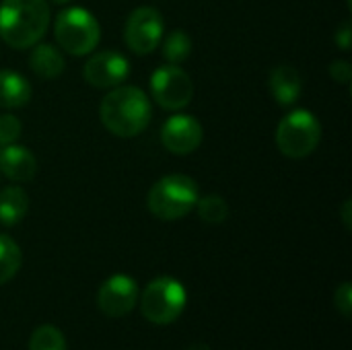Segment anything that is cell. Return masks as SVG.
Masks as SVG:
<instances>
[{
  "mask_svg": "<svg viewBox=\"0 0 352 350\" xmlns=\"http://www.w3.org/2000/svg\"><path fill=\"white\" fill-rule=\"evenodd\" d=\"M29 210L27 192L19 186H8L0 192V223L12 227L25 219Z\"/></svg>",
  "mask_w": 352,
  "mask_h": 350,
  "instance_id": "obj_16",
  "label": "cell"
},
{
  "mask_svg": "<svg viewBox=\"0 0 352 350\" xmlns=\"http://www.w3.org/2000/svg\"><path fill=\"white\" fill-rule=\"evenodd\" d=\"M0 171L14 184H27L37 173V161L27 146L8 144L0 151Z\"/></svg>",
  "mask_w": 352,
  "mask_h": 350,
  "instance_id": "obj_12",
  "label": "cell"
},
{
  "mask_svg": "<svg viewBox=\"0 0 352 350\" xmlns=\"http://www.w3.org/2000/svg\"><path fill=\"white\" fill-rule=\"evenodd\" d=\"M151 91L159 107L169 111L184 109L194 97V85L190 74L177 64H165L151 76Z\"/></svg>",
  "mask_w": 352,
  "mask_h": 350,
  "instance_id": "obj_7",
  "label": "cell"
},
{
  "mask_svg": "<svg viewBox=\"0 0 352 350\" xmlns=\"http://www.w3.org/2000/svg\"><path fill=\"white\" fill-rule=\"evenodd\" d=\"M268 85H270L272 97H274L276 103L283 105V107L293 105V103L299 99L301 89H303V83H301L299 72H297L293 66H287V64L276 66V68L270 72Z\"/></svg>",
  "mask_w": 352,
  "mask_h": 350,
  "instance_id": "obj_13",
  "label": "cell"
},
{
  "mask_svg": "<svg viewBox=\"0 0 352 350\" xmlns=\"http://www.w3.org/2000/svg\"><path fill=\"white\" fill-rule=\"evenodd\" d=\"M204 138L202 124L194 116L177 113L169 118L161 128V142L173 155H190L194 153Z\"/></svg>",
  "mask_w": 352,
  "mask_h": 350,
  "instance_id": "obj_11",
  "label": "cell"
},
{
  "mask_svg": "<svg viewBox=\"0 0 352 350\" xmlns=\"http://www.w3.org/2000/svg\"><path fill=\"white\" fill-rule=\"evenodd\" d=\"M336 43L342 47V50H349L352 43V25L351 21H344L336 27V35H334Z\"/></svg>",
  "mask_w": 352,
  "mask_h": 350,
  "instance_id": "obj_24",
  "label": "cell"
},
{
  "mask_svg": "<svg viewBox=\"0 0 352 350\" xmlns=\"http://www.w3.org/2000/svg\"><path fill=\"white\" fill-rule=\"evenodd\" d=\"M23 254L16 241L8 235H0V285L8 283L21 268Z\"/></svg>",
  "mask_w": 352,
  "mask_h": 350,
  "instance_id": "obj_17",
  "label": "cell"
},
{
  "mask_svg": "<svg viewBox=\"0 0 352 350\" xmlns=\"http://www.w3.org/2000/svg\"><path fill=\"white\" fill-rule=\"evenodd\" d=\"M334 305H336V309L346 318V320H351L352 316V285L351 283H342L338 289H336V293H334Z\"/></svg>",
  "mask_w": 352,
  "mask_h": 350,
  "instance_id": "obj_22",
  "label": "cell"
},
{
  "mask_svg": "<svg viewBox=\"0 0 352 350\" xmlns=\"http://www.w3.org/2000/svg\"><path fill=\"white\" fill-rule=\"evenodd\" d=\"M52 2H56V4H66V2H70V0H52Z\"/></svg>",
  "mask_w": 352,
  "mask_h": 350,
  "instance_id": "obj_27",
  "label": "cell"
},
{
  "mask_svg": "<svg viewBox=\"0 0 352 350\" xmlns=\"http://www.w3.org/2000/svg\"><path fill=\"white\" fill-rule=\"evenodd\" d=\"M128 74H130V64L116 50H105V52L93 54L82 68L85 80L97 89L120 87L128 78Z\"/></svg>",
  "mask_w": 352,
  "mask_h": 350,
  "instance_id": "obj_9",
  "label": "cell"
},
{
  "mask_svg": "<svg viewBox=\"0 0 352 350\" xmlns=\"http://www.w3.org/2000/svg\"><path fill=\"white\" fill-rule=\"evenodd\" d=\"M322 140V126L307 109H295L285 116L276 128L278 151L289 159L309 157Z\"/></svg>",
  "mask_w": 352,
  "mask_h": 350,
  "instance_id": "obj_6",
  "label": "cell"
},
{
  "mask_svg": "<svg viewBox=\"0 0 352 350\" xmlns=\"http://www.w3.org/2000/svg\"><path fill=\"white\" fill-rule=\"evenodd\" d=\"M29 350H66V338L56 326H39L29 338Z\"/></svg>",
  "mask_w": 352,
  "mask_h": 350,
  "instance_id": "obj_20",
  "label": "cell"
},
{
  "mask_svg": "<svg viewBox=\"0 0 352 350\" xmlns=\"http://www.w3.org/2000/svg\"><path fill=\"white\" fill-rule=\"evenodd\" d=\"M198 184L182 173L161 177L148 192L146 206L161 221L184 219L198 202Z\"/></svg>",
  "mask_w": 352,
  "mask_h": 350,
  "instance_id": "obj_3",
  "label": "cell"
},
{
  "mask_svg": "<svg viewBox=\"0 0 352 350\" xmlns=\"http://www.w3.org/2000/svg\"><path fill=\"white\" fill-rule=\"evenodd\" d=\"M23 132V124L19 122L16 116H0V146H8V144H14L19 140Z\"/></svg>",
  "mask_w": 352,
  "mask_h": 350,
  "instance_id": "obj_21",
  "label": "cell"
},
{
  "mask_svg": "<svg viewBox=\"0 0 352 350\" xmlns=\"http://www.w3.org/2000/svg\"><path fill=\"white\" fill-rule=\"evenodd\" d=\"M153 107L138 87H113L99 105L101 124L120 138H134L151 124Z\"/></svg>",
  "mask_w": 352,
  "mask_h": 350,
  "instance_id": "obj_1",
  "label": "cell"
},
{
  "mask_svg": "<svg viewBox=\"0 0 352 350\" xmlns=\"http://www.w3.org/2000/svg\"><path fill=\"white\" fill-rule=\"evenodd\" d=\"M192 54V39L186 31L175 29L171 33L165 35L163 39V58L169 64H182L184 60H188Z\"/></svg>",
  "mask_w": 352,
  "mask_h": 350,
  "instance_id": "obj_18",
  "label": "cell"
},
{
  "mask_svg": "<svg viewBox=\"0 0 352 350\" xmlns=\"http://www.w3.org/2000/svg\"><path fill=\"white\" fill-rule=\"evenodd\" d=\"M29 66L41 78H56L64 72L66 62H64L62 52L56 45L35 43L29 54Z\"/></svg>",
  "mask_w": 352,
  "mask_h": 350,
  "instance_id": "obj_15",
  "label": "cell"
},
{
  "mask_svg": "<svg viewBox=\"0 0 352 350\" xmlns=\"http://www.w3.org/2000/svg\"><path fill=\"white\" fill-rule=\"evenodd\" d=\"M138 301V285L134 278L126 274H113L109 276L97 295V305L101 314L107 318H122L128 316Z\"/></svg>",
  "mask_w": 352,
  "mask_h": 350,
  "instance_id": "obj_10",
  "label": "cell"
},
{
  "mask_svg": "<svg viewBox=\"0 0 352 350\" xmlns=\"http://www.w3.org/2000/svg\"><path fill=\"white\" fill-rule=\"evenodd\" d=\"M330 76H332L334 80L342 83V85L351 83V78H352L351 62H346V60H336V62H332V64H330Z\"/></svg>",
  "mask_w": 352,
  "mask_h": 350,
  "instance_id": "obj_23",
  "label": "cell"
},
{
  "mask_svg": "<svg viewBox=\"0 0 352 350\" xmlns=\"http://www.w3.org/2000/svg\"><path fill=\"white\" fill-rule=\"evenodd\" d=\"M50 27V4L45 0H2L0 2V39L27 50L39 43Z\"/></svg>",
  "mask_w": 352,
  "mask_h": 350,
  "instance_id": "obj_2",
  "label": "cell"
},
{
  "mask_svg": "<svg viewBox=\"0 0 352 350\" xmlns=\"http://www.w3.org/2000/svg\"><path fill=\"white\" fill-rule=\"evenodd\" d=\"M186 350H210V347H208V344H204V342H196V344L188 347Z\"/></svg>",
  "mask_w": 352,
  "mask_h": 350,
  "instance_id": "obj_26",
  "label": "cell"
},
{
  "mask_svg": "<svg viewBox=\"0 0 352 350\" xmlns=\"http://www.w3.org/2000/svg\"><path fill=\"white\" fill-rule=\"evenodd\" d=\"M188 295L179 281L171 276H159L146 285L140 297L142 316L157 326H167L175 322L186 307Z\"/></svg>",
  "mask_w": 352,
  "mask_h": 350,
  "instance_id": "obj_5",
  "label": "cell"
},
{
  "mask_svg": "<svg viewBox=\"0 0 352 350\" xmlns=\"http://www.w3.org/2000/svg\"><path fill=\"white\" fill-rule=\"evenodd\" d=\"M194 208L198 210V217L208 225H221L229 217V204L225 202V198H221L217 194L198 198Z\"/></svg>",
  "mask_w": 352,
  "mask_h": 350,
  "instance_id": "obj_19",
  "label": "cell"
},
{
  "mask_svg": "<svg viewBox=\"0 0 352 350\" xmlns=\"http://www.w3.org/2000/svg\"><path fill=\"white\" fill-rule=\"evenodd\" d=\"M54 35L58 45L70 56H87L97 47L101 29L93 12L72 6L56 17Z\"/></svg>",
  "mask_w": 352,
  "mask_h": 350,
  "instance_id": "obj_4",
  "label": "cell"
},
{
  "mask_svg": "<svg viewBox=\"0 0 352 350\" xmlns=\"http://www.w3.org/2000/svg\"><path fill=\"white\" fill-rule=\"evenodd\" d=\"M163 17L157 8L153 6H140L130 12L124 25V39L126 45L138 54V56H148L155 52V47L163 39Z\"/></svg>",
  "mask_w": 352,
  "mask_h": 350,
  "instance_id": "obj_8",
  "label": "cell"
},
{
  "mask_svg": "<svg viewBox=\"0 0 352 350\" xmlns=\"http://www.w3.org/2000/svg\"><path fill=\"white\" fill-rule=\"evenodd\" d=\"M351 210H352V202L351 200H346V202L342 204V221H344V227H346V231H351L352 229Z\"/></svg>",
  "mask_w": 352,
  "mask_h": 350,
  "instance_id": "obj_25",
  "label": "cell"
},
{
  "mask_svg": "<svg viewBox=\"0 0 352 350\" xmlns=\"http://www.w3.org/2000/svg\"><path fill=\"white\" fill-rule=\"evenodd\" d=\"M29 99H31L29 80L14 70L0 68V107L19 109L25 107Z\"/></svg>",
  "mask_w": 352,
  "mask_h": 350,
  "instance_id": "obj_14",
  "label": "cell"
}]
</instances>
